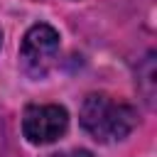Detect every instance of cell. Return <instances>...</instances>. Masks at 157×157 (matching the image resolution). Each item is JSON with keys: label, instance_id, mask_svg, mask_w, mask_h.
Wrapping results in <instances>:
<instances>
[{"label": "cell", "instance_id": "cell-5", "mask_svg": "<svg viewBox=\"0 0 157 157\" xmlns=\"http://www.w3.org/2000/svg\"><path fill=\"white\" fill-rule=\"evenodd\" d=\"M0 44H2V29H0Z\"/></svg>", "mask_w": 157, "mask_h": 157}, {"label": "cell", "instance_id": "cell-4", "mask_svg": "<svg viewBox=\"0 0 157 157\" xmlns=\"http://www.w3.org/2000/svg\"><path fill=\"white\" fill-rule=\"evenodd\" d=\"M49 157H91V152H86V150H71V152H61V155H49Z\"/></svg>", "mask_w": 157, "mask_h": 157}, {"label": "cell", "instance_id": "cell-3", "mask_svg": "<svg viewBox=\"0 0 157 157\" xmlns=\"http://www.w3.org/2000/svg\"><path fill=\"white\" fill-rule=\"evenodd\" d=\"M66 128H69V113L56 103L27 105L22 115V132L32 145H49L59 140L66 132Z\"/></svg>", "mask_w": 157, "mask_h": 157}, {"label": "cell", "instance_id": "cell-2", "mask_svg": "<svg viewBox=\"0 0 157 157\" xmlns=\"http://www.w3.org/2000/svg\"><path fill=\"white\" fill-rule=\"evenodd\" d=\"M56 54H59V32L52 25H32L20 44V61H22V71L29 78H44L52 66L56 64Z\"/></svg>", "mask_w": 157, "mask_h": 157}, {"label": "cell", "instance_id": "cell-1", "mask_svg": "<svg viewBox=\"0 0 157 157\" xmlns=\"http://www.w3.org/2000/svg\"><path fill=\"white\" fill-rule=\"evenodd\" d=\"M83 130L98 142L125 140L137 125V110L108 93H91L78 113Z\"/></svg>", "mask_w": 157, "mask_h": 157}]
</instances>
